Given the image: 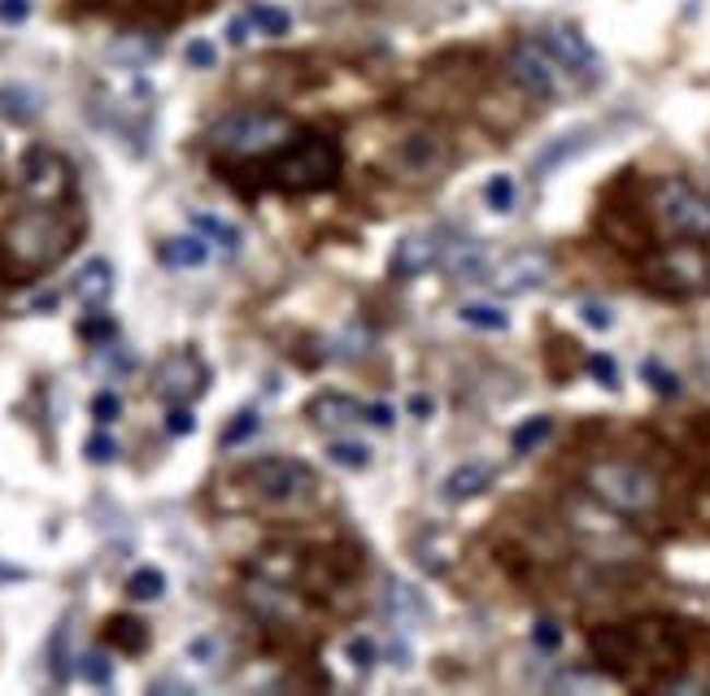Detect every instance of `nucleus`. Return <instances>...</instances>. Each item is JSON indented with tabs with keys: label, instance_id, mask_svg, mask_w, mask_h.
<instances>
[{
	"label": "nucleus",
	"instance_id": "473e14b6",
	"mask_svg": "<svg viewBox=\"0 0 710 696\" xmlns=\"http://www.w3.org/2000/svg\"><path fill=\"white\" fill-rule=\"evenodd\" d=\"M532 645H536L541 653H558V649H563V627L549 623V619H541V623L532 627Z\"/></svg>",
	"mask_w": 710,
	"mask_h": 696
},
{
	"label": "nucleus",
	"instance_id": "4c0bfd02",
	"mask_svg": "<svg viewBox=\"0 0 710 696\" xmlns=\"http://www.w3.org/2000/svg\"><path fill=\"white\" fill-rule=\"evenodd\" d=\"M114 457H118V444H114V435L96 431V435L87 440V461H96V466H109Z\"/></svg>",
	"mask_w": 710,
	"mask_h": 696
},
{
	"label": "nucleus",
	"instance_id": "a211bd4d",
	"mask_svg": "<svg viewBox=\"0 0 710 696\" xmlns=\"http://www.w3.org/2000/svg\"><path fill=\"white\" fill-rule=\"evenodd\" d=\"M157 253H162V262H166L170 271H197V266L210 262V240H205L201 231H192V236H175V240H166Z\"/></svg>",
	"mask_w": 710,
	"mask_h": 696
},
{
	"label": "nucleus",
	"instance_id": "e433bc0d",
	"mask_svg": "<svg viewBox=\"0 0 710 696\" xmlns=\"http://www.w3.org/2000/svg\"><path fill=\"white\" fill-rule=\"evenodd\" d=\"M258 427H262V418H258L253 409H245V413H240V418H236V422L223 431V444H240V440H249Z\"/></svg>",
	"mask_w": 710,
	"mask_h": 696
},
{
	"label": "nucleus",
	"instance_id": "0eeeda50",
	"mask_svg": "<svg viewBox=\"0 0 710 696\" xmlns=\"http://www.w3.org/2000/svg\"><path fill=\"white\" fill-rule=\"evenodd\" d=\"M245 479L258 492V501H267V505H297V501H310L319 488L315 470L293 457H262L245 470Z\"/></svg>",
	"mask_w": 710,
	"mask_h": 696
},
{
	"label": "nucleus",
	"instance_id": "a878e982",
	"mask_svg": "<svg viewBox=\"0 0 710 696\" xmlns=\"http://www.w3.org/2000/svg\"><path fill=\"white\" fill-rule=\"evenodd\" d=\"M249 22H253L262 35H288V26H293V17H288L280 4H253V9H249Z\"/></svg>",
	"mask_w": 710,
	"mask_h": 696
},
{
	"label": "nucleus",
	"instance_id": "1a4fd4ad",
	"mask_svg": "<svg viewBox=\"0 0 710 696\" xmlns=\"http://www.w3.org/2000/svg\"><path fill=\"white\" fill-rule=\"evenodd\" d=\"M650 279L672 297H694L710 288V262L698 244H672L650 262Z\"/></svg>",
	"mask_w": 710,
	"mask_h": 696
},
{
	"label": "nucleus",
	"instance_id": "79ce46f5",
	"mask_svg": "<svg viewBox=\"0 0 710 696\" xmlns=\"http://www.w3.org/2000/svg\"><path fill=\"white\" fill-rule=\"evenodd\" d=\"M31 17V0H0V22L4 26H22Z\"/></svg>",
	"mask_w": 710,
	"mask_h": 696
},
{
	"label": "nucleus",
	"instance_id": "58836bf2",
	"mask_svg": "<svg viewBox=\"0 0 710 696\" xmlns=\"http://www.w3.org/2000/svg\"><path fill=\"white\" fill-rule=\"evenodd\" d=\"M184 57H188V65H197V70H210V65L218 61V52H214L210 39H192V44L184 48Z\"/></svg>",
	"mask_w": 710,
	"mask_h": 696
},
{
	"label": "nucleus",
	"instance_id": "ddd939ff",
	"mask_svg": "<svg viewBox=\"0 0 710 696\" xmlns=\"http://www.w3.org/2000/svg\"><path fill=\"white\" fill-rule=\"evenodd\" d=\"M541 44L567 65V74H571L576 83H593V79H597V52L589 48V39H584L580 31H571V26H549V31L541 35Z\"/></svg>",
	"mask_w": 710,
	"mask_h": 696
},
{
	"label": "nucleus",
	"instance_id": "bb28decb",
	"mask_svg": "<svg viewBox=\"0 0 710 696\" xmlns=\"http://www.w3.org/2000/svg\"><path fill=\"white\" fill-rule=\"evenodd\" d=\"M328 457H332L336 466H345V470H366V466H370V448L357 444V440H332Z\"/></svg>",
	"mask_w": 710,
	"mask_h": 696
},
{
	"label": "nucleus",
	"instance_id": "5701e85b",
	"mask_svg": "<svg viewBox=\"0 0 710 696\" xmlns=\"http://www.w3.org/2000/svg\"><path fill=\"white\" fill-rule=\"evenodd\" d=\"M192 231H201L210 244H218V249H227V253L240 249V227H232V223H223V218H214V214H192Z\"/></svg>",
	"mask_w": 710,
	"mask_h": 696
},
{
	"label": "nucleus",
	"instance_id": "f704fd0d",
	"mask_svg": "<svg viewBox=\"0 0 710 696\" xmlns=\"http://www.w3.org/2000/svg\"><path fill=\"white\" fill-rule=\"evenodd\" d=\"M249 597H253V605H258L262 614H271V619H280V614H288V601L280 597V588H262V584H258V588H253Z\"/></svg>",
	"mask_w": 710,
	"mask_h": 696
},
{
	"label": "nucleus",
	"instance_id": "f8f14e48",
	"mask_svg": "<svg viewBox=\"0 0 710 696\" xmlns=\"http://www.w3.org/2000/svg\"><path fill=\"white\" fill-rule=\"evenodd\" d=\"M549 257L536 253V249H523V253H510L501 266H493L488 284L501 292V297H523V292H536L545 279H549Z\"/></svg>",
	"mask_w": 710,
	"mask_h": 696
},
{
	"label": "nucleus",
	"instance_id": "412c9836",
	"mask_svg": "<svg viewBox=\"0 0 710 696\" xmlns=\"http://www.w3.org/2000/svg\"><path fill=\"white\" fill-rule=\"evenodd\" d=\"M388 614H392V623L410 627V623H418V619L427 614V605H423V597H418L414 588H405V584H388Z\"/></svg>",
	"mask_w": 710,
	"mask_h": 696
},
{
	"label": "nucleus",
	"instance_id": "423d86ee",
	"mask_svg": "<svg viewBox=\"0 0 710 696\" xmlns=\"http://www.w3.org/2000/svg\"><path fill=\"white\" fill-rule=\"evenodd\" d=\"M654 218L672 240H707L710 236V196L685 179H663L654 188Z\"/></svg>",
	"mask_w": 710,
	"mask_h": 696
},
{
	"label": "nucleus",
	"instance_id": "20e7f679",
	"mask_svg": "<svg viewBox=\"0 0 710 696\" xmlns=\"http://www.w3.org/2000/svg\"><path fill=\"white\" fill-rule=\"evenodd\" d=\"M589 492L615 514H650L659 505V479L637 461H597L589 466Z\"/></svg>",
	"mask_w": 710,
	"mask_h": 696
},
{
	"label": "nucleus",
	"instance_id": "2eb2a0df",
	"mask_svg": "<svg viewBox=\"0 0 710 696\" xmlns=\"http://www.w3.org/2000/svg\"><path fill=\"white\" fill-rule=\"evenodd\" d=\"M436 262H440L449 275H458V279H480L484 266H488L484 249L471 244V240H440V244H436Z\"/></svg>",
	"mask_w": 710,
	"mask_h": 696
},
{
	"label": "nucleus",
	"instance_id": "aec40b11",
	"mask_svg": "<svg viewBox=\"0 0 710 696\" xmlns=\"http://www.w3.org/2000/svg\"><path fill=\"white\" fill-rule=\"evenodd\" d=\"M366 409L350 400V396H319V400H310V418H315V427H350L357 422Z\"/></svg>",
	"mask_w": 710,
	"mask_h": 696
},
{
	"label": "nucleus",
	"instance_id": "6ab92c4d",
	"mask_svg": "<svg viewBox=\"0 0 710 696\" xmlns=\"http://www.w3.org/2000/svg\"><path fill=\"white\" fill-rule=\"evenodd\" d=\"M488 479H493V466L466 461V466H458V470L445 479V496H449V501H471V496H480V492L488 488Z\"/></svg>",
	"mask_w": 710,
	"mask_h": 696
},
{
	"label": "nucleus",
	"instance_id": "a18cd8bd",
	"mask_svg": "<svg viewBox=\"0 0 710 696\" xmlns=\"http://www.w3.org/2000/svg\"><path fill=\"white\" fill-rule=\"evenodd\" d=\"M83 336H87V340H96V345H105V340L114 336V323H105V319H96V323H83Z\"/></svg>",
	"mask_w": 710,
	"mask_h": 696
},
{
	"label": "nucleus",
	"instance_id": "ea45409f",
	"mask_svg": "<svg viewBox=\"0 0 710 696\" xmlns=\"http://www.w3.org/2000/svg\"><path fill=\"white\" fill-rule=\"evenodd\" d=\"M188 658L201 662V667H214V658H218V640H214V636H197V640L188 645Z\"/></svg>",
	"mask_w": 710,
	"mask_h": 696
},
{
	"label": "nucleus",
	"instance_id": "4be33fe9",
	"mask_svg": "<svg viewBox=\"0 0 710 696\" xmlns=\"http://www.w3.org/2000/svg\"><path fill=\"white\" fill-rule=\"evenodd\" d=\"M458 319H462L466 327H475V332H506V327H510V314H506L501 305H488V301H471V305H462Z\"/></svg>",
	"mask_w": 710,
	"mask_h": 696
},
{
	"label": "nucleus",
	"instance_id": "9d476101",
	"mask_svg": "<svg viewBox=\"0 0 710 696\" xmlns=\"http://www.w3.org/2000/svg\"><path fill=\"white\" fill-rule=\"evenodd\" d=\"M17 183H22V192H26L31 201L52 205V201H61V196L70 192V183H74V179H70V166H66V157H61V153H52V148L35 144V148H26V153H22Z\"/></svg>",
	"mask_w": 710,
	"mask_h": 696
},
{
	"label": "nucleus",
	"instance_id": "49530a36",
	"mask_svg": "<svg viewBox=\"0 0 710 696\" xmlns=\"http://www.w3.org/2000/svg\"><path fill=\"white\" fill-rule=\"evenodd\" d=\"M245 26H249V22H245V17H236V22L227 26V39H232V44H245V39H249V35H245Z\"/></svg>",
	"mask_w": 710,
	"mask_h": 696
},
{
	"label": "nucleus",
	"instance_id": "72a5a7b5",
	"mask_svg": "<svg viewBox=\"0 0 710 696\" xmlns=\"http://www.w3.org/2000/svg\"><path fill=\"white\" fill-rule=\"evenodd\" d=\"M118 413H122V400H118V392H96V396H92V418H96L100 427H109Z\"/></svg>",
	"mask_w": 710,
	"mask_h": 696
},
{
	"label": "nucleus",
	"instance_id": "f03ea898",
	"mask_svg": "<svg viewBox=\"0 0 710 696\" xmlns=\"http://www.w3.org/2000/svg\"><path fill=\"white\" fill-rule=\"evenodd\" d=\"M293 135V122L275 109H240V113H227L223 122L210 127V148L218 153H232V157H258V153H271L280 144H288Z\"/></svg>",
	"mask_w": 710,
	"mask_h": 696
},
{
	"label": "nucleus",
	"instance_id": "4468645a",
	"mask_svg": "<svg viewBox=\"0 0 710 696\" xmlns=\"http://www.w3.org/2000/svg\"><path fill=\"white\" fill-rule=\"evenodd\" d=\"M436 244H440V236H427V231L405 236V240L397 244V253H392V271L405 275V279L423 275L427 266H436Z\"/></svg>",
	"mask_w": 710,
	"mask_h": 696
},
{
	"label": "nucleus",
	"instance_id": "7c9ffc66",
	"mask_svg": "<svg viewBox=\"0 0 710 696\" xmlns=\"http://www.w3.org/2000/svg\"><path fill=\"white\" fill-rule=\"evenodd\" d=\"M345 658L354 662L357 671H370V667L379 662V645H375L370 636H354V640L345 645Z\"/></svg>",
	"mask_w": 710,
	"mask_h": 696
},
{
	"label": "nucleus",
	"instance_id": "c85d7f7f",
	"mask_svg": "<svg viewBox=\"0 0 710 696\" xmlns=\"http://www.w3.org/2000/svg\"><path fill=\"white\" fill-rule=\"evenodd\" d=\"M549 431H554V418H545V413H541V418L523 422V427L514 431V440H510V444H514V453H532V448H536V444H541Z\"/></svg>",
	"mask_w": 710,
	"mask_h": 696
},
{
	"label": "nucleus",
	"instance_id": "dca6fc26",
	"mask_svg": "<svg viewBox=\"0 0 710 696\" xmlns=\"http://www.w3.org/2000/svg\"><path fill=\"white\" fill-rule=\"evenodd\" d=\"M436 166H445V144L436 135H410L401 144V170H410L414 179H431Z\"/></svg>",
	"mask_w": 710,
	"mask_h": 696
},
{
	"label": "nucleus",
	"instance_id": "9b49d317",
	"mask_svg": "<svg viewBox=\"0 0 710 696\" xmlns=\"http://www.w3.org/2000/svg\"><path fill=\"white\" fill-rule=\"evenodd\" d=\"M205 361L197 352H170L162 365H157V379H153V392L170 405H188L192 396L205 392Z\"/></svg>",
	"mask_w": 710,
	"mask_h": 696
},
{
	"label": "nucleus",
	"instance_id": "37998d69",
	"mask_svg": "<svg viewBox=\"0 0 710 696\" xmlns=\"http://www.w3.org/2000/svg\"><path fill=\"white\" fill-rule=\"evenodd\" d=\"M589 370H593V374H597V379H602L606 387H615V383H619V370H615V361H611L606 352H597V357H589Z\"/></svg>",
	"mask_w": 710,
	"mask_h": 696
},
{
	"label": "nucleus",
	"instance_id": "39448f33",
	"mask_svg": "<svg viewBox=\"0 0 710 696\" xmlns=\"http://www.w3.org/2000/svg\"><path fill=\"white\" fill-rule=\"evenodd\" d=\"M275 183L288 188V192H315V188H328L336 175H341V148L328 140V135H306L297 140L280 161H275Z\"/></svg>",
	"mask_w": 710,
	"mask_h": 696
},
{
	"label": "nucleus",
	"instance_id": "393cba45",
	"mask_svg": "<svg viewBox=\"0 0 710 696\" xmlns=\"http://www.w3.org/2000/svg\"><path fill=\"white\" fill-rule=\"evenodd\" d=\"M484 201H488V209L510 214V209L519 205V183H514L510 175H493V179L484 183Z\"/></svg>",
	"mask_w": 710,
	"mask_h": 696
},
{
	"label": "nucleus",
	"instance_id": "cd10ccee",
	"mask_svg": "<svg viewBox=\"0 0 710 696\" xmlns=\"http://www.w3.org/2000/svg\"><path fill=\"white\" fill-rule=\"evenodd\" d=\"M109 640L122 645V649H131V653H140V649L149 645V632H144L135 619H114V623H109Z\"/></svg>",
	"mask_w": 710,
	"mask_h": 696
},
{
	"label": "nucleus",
	"instance_id": "2f4dec72",
	"mask_svg": "<svg viewBox=\"0 0 710 696\" xmlns=\"http://www.w3.org/2000/svg\"><path fill=\"white\" fill-rule=\"evenodd\" d=\"M641 374H646V383H650L654 392H663V396H676V392H681V379H676L667 365H659V361H646Z\"/></svg>",
	"mask_w": 710,
	"mask_h": 696
},
{
	"label": "nucleus",
	"instance_id": "c9c22d12",
	"mask_svg": "<svg viewBox=\"0 0 710 696\" xmlns=\"http://www.w3.org/2000/svg\"><path fill=\"white\" fill-rule=\"evenodd\" d=\"M580 319H584V327H593V332H611V327H615V314H611L602 301H584V305H580Z\"/></svg>",
	"mask_w": 710,
	"mask_h": 696
},
{
	"label": "nucleus",
	"instance_id": "c03bdc74",
	"mask_svg": "<svg viewBox=\"0 0 710 696\" xmlns=\"http://www.w3.org/2000/svg\"><path fill=\"white\" fill-rule=\"evenodd\" d=\"M362 418H366V422H375V427H383V431H388V427L397 422V413H392V405H383V400H375V405H366V413H362Z\"/></svg>",
	"mask_w": 710,
	"mask_h": 696
},
{
	"label": "nucleus",
	"instance_id": "f3484780",
	"mask_svg": "<svg viewBox=\"0 0 710 696\" xmlns=\"http://www.w3.org/2000/svg\"><path fill=\"white\" fill-rule=\"evenodd\" d=\"M74 292H79V301H83L87 310H100V305L109 301V292H114V266H109L105 257H92V262L79 271Z\"/></svg>",
	"mask_w": 710,
	"mask_h": 696
},
{
	"label": "nucleus",
	"instance_id": "b1692460",
	"mask_svg": "<svg viewBox=\"0 0 710 696\" xmlns=\"http://www.w3.org/2000/svg\"><path fill=\"white\" fill-rule=\"evenodd\" d=\"M127 592H131V601H162L166 597V575L157 566H140L127 579Z\"/></svg>",
	"mask_w": 710,
	"mask_h": 696
},
{
	"label": "nucleus",
	"instance_id": "f257e3e1",
	"mask_svg": "<svg viewBox=\"0 0 710 696\" xmlns=\"http://www.w3.org/2000/svg\"><path fill=\"white\" fill-rule=\"evenodd\" d=\"M593 653L611 667V671H624L628 667H663V662H676L685 640L667 627V623H632V627H602L593 632Z\"/></svg>",
	"mask_w": 710,
	"mask_h": 696
},
{
	"label": "nucleus",
	"instance_id": "a19ab883",
	"mask_svg": "<svg viewBox=\"0 0 710 696\" xmlns=\"http://www.w3.org/2000/svg\"><path fill=\"white\" fill-rule=\"evenodd\" d=\"M166 431H170V435H192V431H197V418H192V409L175 405V409H170V418H166Z\"/></svg>",
	"mask_w": 710,
	"mask_h": 696
},
{
	"label": "nucleus",
	"instance_id": "c756f323",
	"mask_svg": "<svg viewBox=\"0 0 710 696\" xmlns=\"http://www.w3.org/2000/svg\"><path fill=\"white\" fill-rule=\"evenodd\" d=\"M79 675H83L92 688H109V680H114V662H109L105 653H83V658H79Z\"/></svg>",
	"mask_w": 710,
	"mask_h": 696
},
{
	"label": "nucleus",
	"instance_id": "7ed1b4c3",
	"mask_svg": "<svg viewBox=\"0 0 710 696\" xmlns=\"http://www.w3.org/2000/svg\"><path fill=\"white\" fill-rule=\"evenodd\" d=\"M70 236H74V231H70L57 214L35 209V214H22V218L9 227L4 249H9V262H17L22 271H44V266H52V262L66 257Z\"/></svg>",
	"mask_w": 710,
	"mask_h": 696
},
{
	"label": "nucleus",
	"instance_id": "6e6552de",
	"mask_svg": "<svg viewBox=\"0 0 710 696\" xmlns=\"http://www.w3.org/2000/svg\"><path fill=\"white\" fill-rule=\"evenodd\" d=\"M510 79L523 87V92H532V96H563V92H571V87H580L571 74H567V65L541 44V39H528V44H519L514 52H510Z\"/></svg>",
	"mask_w": 710,
	"mask_h": 696
}]
</instances>
